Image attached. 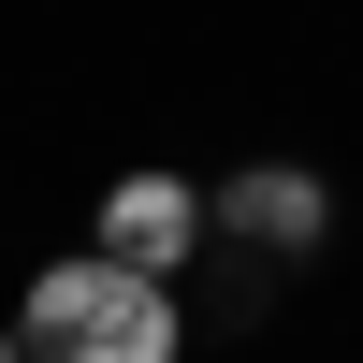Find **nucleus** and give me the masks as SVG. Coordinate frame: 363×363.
Listing matches in <instances>:
<instances>
[{"instance_id": "nucleus-1", "label": "nucleus", "mask_w": 363, "mask_h": 363, "mask_svg": "<svg viewBox=\"0 0 363 363\" xmlns=\"http://www.w3.org/2000/svg\"><path fill=\"white\" fill-rule=\"evenodd\" d=\"M15 349H44V363H174L189 349V306H174V277H145V262H116L87 233L73 262H29Z\"/></svg>"}, {"instance_id": "nucleus-2", "label": "nucleus", "mask_w": 363, "mask_h": 363, "mask_svg": "<svg viewBox=\"0 0 363 363\" xmlns=\"http://www.w3.org/2000/svg\"><path fill=\"white\" fill-rule=\"evenodd\" d=\"M203 203H218V233L247 262H320V247H335V174H320V160H233Z\"/></svg>"}, {"instance_id": "nucleus-4", "label": "nucleus", "mask_w": 363, "mask_h": 363, "mask_svg": "<svg viewBox=\"0 0 363 363\" xmlns=\"http://www.w3.org/2000/svg\"><path fill=\"white\" fill-rule=\"evenodd\" d=\"M0 363H15V320H0Z\"/></svg>"}, {"instance_id": "nucleus-3", "label": "nucleus", "mask_w": 363, "mask_h": 363, "mask_svg": "<svg viewBox=\"0 0 363 363\" xmlns=\"http://www.w3.org/2000/svg\"><path fill=\"white\" fill-rule=\"evenodd\" d=\"M87 233H102L116 262H145V277H189V262H203V233H218V203H203V174H160V160H131L102 203H87Z\"/></svg>"}]
</instances>
